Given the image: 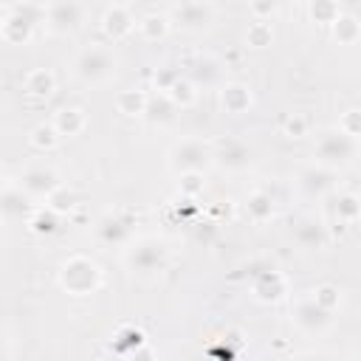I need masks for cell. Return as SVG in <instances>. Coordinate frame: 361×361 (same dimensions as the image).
Listing matches in <instances>:
<instances>
[{
	"label": "cell",
	"instance_id": "1",
	"mask_svg": "<svg viewBox=\"0 0 361 361\" xmlns=\"http://www.w3.org/2000/svg\"><path fill=\"white\" fill-rule=\"evenodd\" d=\"M355 155V138H350L344 130H327L316 141V158L324 166H341Z\"/></svg>",
	"mask_w": 361,
	"mask_h": 361
},
{
	"label": "cell",
	"instance_id": "2",
	"mask_svg": "<svg viewBox=\"0 0 361 361\" xmlns=\"http://www.w3.org/2000/svg\"><path fill=\"white\" fill-rule=\"evenodd\" d=\"M214 158V152L203 144V141H197V138H186V141H178L175 147H172V152H169V166L175 169V172H200L209 161Z\"/></svg>",
	"mask_w": 361,
	"mask_h": 361
},
{
	"label": "cell",
	"instance_id": "3",
	"mask_svg": "<svg viewBox=\"0 0 361 361\" xmlns=\"http://www.w3.org/2000/svg\"><path fill=\"white\" fill-rule=\"evenodd\" d=\"M127 265H130V271H135L141 276L158 274L166 265V248H164V243H158V240H141V243H135L127 251Z\"/></svg>",
	"mask_w": 361,
	"mask_h": 361
},
{
	"label": "cell",
	"instance_id": "4",
	"mask_svg": "<svg viewBox=\"0 0 361 361\" xmlns=\"http://www.w3.org/2000/svg\"><path fill=\"white\" fill-rule=\"evenodd\" d=\"M113 68H116L113 54H110L107 48H99V45L82 51L79 59H76V76H79L82 82H90V85L104 82V79L113 73Z\"/></svg>",
	"mask_w": 361,
	"mask_h": 361
},
{
	"label": "cell",
	"instance_id": "5",
	"mask_svg": "<svg viewBox=\"0 0 361 361\" xmlns=\"http://www.w3.org/2000/svg\"><path fill=\"white\" fill-rule=\"evenodd\" d=\"M59 279L71 293H90L99 285V268L85 257H73V259H68L62 265V276Z\"/></svg>",
	"mask_w": 361,
	"mask_h": 361
},
{
	"label": "cell",
	"instance_id": "6",
	"mask_svg": "<svg viewBox=\"0 0 361 361\" xmlns=\"http://www.w3.org/2000/svg\"><path fill=\"white\" fill-rule=\"evenodd\" d=\"M45 20H48V28L56 34L76 31L82 23V6L76 0H51L45 8Z\"/></svg>",
	"mask_w": 361,
	"mask_h": 361
},
{
	"label": "cell",
	"instance_id": "7",
	"mask_svg": "<svg viewBox=\"0 0 361 361\" xmlns=\"http://www.w3.org/2000/svg\"><path fill=\"white\" fill-rule=\"evenodd\" d=\"M212 17H214V11H212L209 0H180L172 11V20L186 31L206 28L212 23Z\"/></svg>",
	"mask_w": 361,
	"mask_h": 361
},
{
	"label": "cell",
	"instance_id": "8",
	"mask_svg": "<svg viewBox=\"0 0 361 361\" xmlns=\"http://www.w3.org/2000/svg\"><path fill=\"white\" fill-rule=\"evenodd\" d=\"M20 186L25 195H34V197H48L59 183H56V175L45 166H31L20 175Z\"/></svg>",
	"mask_w": 361,
	"mask_h": 361
},
{
	"label": "cell",
	"instance_id": "9",
	"mask_svg": "<svg viewBox=\"0 0 361 361\" xmlns=\"http://www.w3.org/2000/svg\"><path fill=\"white\" fill-rule=\"evenodd\" d=\"M212 152H214V164L223 166V169H240V166H245L248 158H251L248 147H245L243 141H237V138H226V141H220Z\"/></svg>",
	"mask_w": 361,
	"mask_h": 361
},
{
	"label": "cell",
	"instance_id": "10",
	"mask_svg": "<svg viewBox=\"0 0 361 361\" xmlns=\"http://www.w3.org/2000/svg\"><path fill=\"white\" fill-rule=\"evenodd\" d=\"M293 319H296L299 327L316 333V330H324V327H327V322H330V310L322 307L316 299H307V302H299V305H296Z\"/></svg>",
	"mask_w": 361,
	"mask_h": 361
},
{
	"label": "cell",
	"instance_id": "11",
	"mask_svg": "<svg viewBox=\"0 0 361 361\" xmlns=\"http://www.w3.org/2000/svg\"><path fill=\"white\" fill-rule=\"evenodd\" d=\"M333 180H336V175L327 166H310V169H305L299 175L302 189L310 192V195H324L327 189H333Z\"/></svg>",
	"mask_w": 361,
	"mask_h": 361
},
{
	"label": "cell",
	"instance_id": "12",
	"mask_svg": "<svg viewBox=\"0 0 361 361\" xmlns=\"http://www.w3.org/2000/svg\"><path fill=\"white\" fill-rule=\"evenodd\" d=\"M254 293L259 299H265V302H276L285 293V279L276 271H262L259 279L254 282Z\"/></svg>",
	"mask_w": 361,
	"mask_h": 361
},
{
	"label": "cell",
	"instance_id": "13",
	"mask_svg": "<svg viewBox=\"0 0 361 361\" xmlns=\"http://www.w3.org/2000/svg\"><path fill=\"white\" fill-rule=\"evenodd\" d=\"M296 243L299 245H305V248H322L324 245V240H327V234H324V226L319 223V220H302L299 226H296Z\"/></svg>",
	"mask_w": 361,
	"mask_h": 361
},
{
	"label": "cell",
	"instance_id": "14",
	"mask_svg": "<svg viewBox=\"0 0 361 361\" xmlns=\"http://www.w3.org/2000/svg\"><path fill=\"white\" fill-rule=\"evenodd\" d=\"M220 102H223V107H226L228 113H243V110H248V104H251V93H248L245 85H226Z\"/></svg>",
	"mask_w": 361,
	"mask_h": 361
},
{
	"label": "cell",
	"instance_id": "15",
	"mask_svg": "<svg viewBox=\"0 0 361 361\" xmlns=\"http://www.w3.org/2000/svg\"><path fill=\"white\" fill-rule=\"evenodd\" d=\"M130 28H133V17H130V14H127L121 6H113V8L104 14V31H107L113 39L124 37Z\"/></svg>",
	"mask_w": 361,
	"mask_h": 361
},
{
	"label": "cell",
	"instance_id": "16",
	"mask_svg": "<svg viewBox=\"0 0 361 361\" xmlns=\"http://www.w3.org/2000/svg\"><path fill=\"white\" fill-rule=\"evenodd\" d=\"M54 127L59 130V135H76L85 127V116L76 107H62L54 118Z\"/></svg>",
	"mask_w": 361,
	"mask_h": 361
},
{
	"label": "cell",
	"instance_id": "17",
	"mask_svg": "<svg viewBox=\"0 0 361 361\" xmlns=\"http://www.w3.org/2000/svg\"><path fill=\"white\" fill-rule=\"evenodd\" d=\"M25 90H28L31 96H37V99L51 96V93H54V73H48V71H34V73H28Z\"/></svg>",
	"mask_w": 361,
	"mask_h": 361
},
{
	"label": "cell",
	"instance_id": "18",
	"mask_svg": "<svg viewBox=\"0 0 361 361\" xmlns=\"http://www.w3.org/2000/svg\"><path fill=\"white\" fill-rule=\"evenodd\" d=\"M99 234H102L104 243H121L130 234V223L121 220V217H104L102 226H99Z\"/></svg>",
	"mask_w": 361,
	"mask_h": 361
},
{
	"label": "cell",
	"instance_id": "19",
	"mask_svg": "<svg viewBox=\"0 0 361 361\" xmlns=\"http://www.w3.org/2000/svg\"><path fill=\"white\" fill-rule=\"evenodd\" d=\"M333 34H336L338 42L350 45V42H355V39L361 37V25H358V20H353V17H341V14H338V20L333 23Z\"/></svg>",
	"mask_w": 361,
	"mask_h": 361
},
{
	"label": "cell",
	"instance_id": "20",
	"mask_svg": "<svg viewBox=\"0 0 361 361\" xmlns=\"http://www.w3.org/2000/svg\"><path fill=\"white\" fill-rule=\"evenodd\" d=\"M248 214H251L257 223L268 220V217L274 214V200H271V195H265V192H254V195L248 197Z\"/></svg>",
	"mask_w": 361,
	"mask_h": 361
},
{
	"label": "cell",
	"instance_id": "21",
	"mask_svg": "<svg viewBox=\"0 0 361 361\" xmlns=\"http://www.w3.org/2000/svg\"><path fill=\"white\" fill-rule=\"evenodd\" d=\"M118 110H121L124 116H138V113L147 110V96H144L141 90H124V93L118 96Z\"/></svg>",
	"mask_w": 361,
	"mask_h": 361
},
{
	"label": "cell",
	"instance_id": "22",
	"mask_svg": "<svg viewBox=\"0 0 361 361\" xmlns=\"http://www.w3.org/2000/svg\"><path fill=\"white\" fill-rule=\"evenodd\" d=\"M310 17L316 23H336L338 20V3L336 0H310Z\"/></svg>",
	"mask_w": 361,
	"mask_h": 361
},
{
	"label": "cell",
	"instance_id": "23",
	"mask_svg": "<svg viewBox=\"0 0 361 361\" xmlns=\"http://www.w3.org/2000/svg\"><path fill=\"white\" fill-rule=\"evenodd\" d=\"M175 107H178V104H175V102L169 99V93H166V96H161L158 102H147V110H144V113H149L152 121H169V118L175 116Z\"/></svg>",
	"mask_w": 361,
	"mask_h": 361
},
{
	"label": "cell",
	"instance_id": "24",
	"mask_svg": "<svg viewBox=\"0 0 361 361\" xmlns=\"http://www.w3.org/2000/svg\"><path fill=\"white\" fill-rule=\"evenodd\" d=\"M138 28H141V34H144L147 39H158V37H164V34H166L169 23H166V17H164V14H149V17H144V20L138 23Z\"/></svg>",
	"mask_w": 361,
	"mask_h": 361
},
{
	"label": "cell",
	"instance_id": "25",
	"mask_svg": "<svg viewBox=\"0 0 361 361\" xmlns=\"http://www.w3.org/2000/svg\"><path fill=\"white\" fill-rule=\"evenodd\" d=\"M73 206H76V195L71 189H65V186H56L48 195V209H54V212H71Z\"/></svg>",
	"mask_w": 361,
	"mask_h": 361
},
{
	"label": "cell",
	"instance_id": "26",
	"mask_svg": "<svg viewBox=\"0 0 361 361\" xmlns=\"http://www.w3.org/2000/svg\"><path fill=\"white\" fill-rule=\"evenodd\" d=\"M245 39H248V45H251V48H265V45H271L274 31H271V25H268V23H254V25H248Z\"/></svg>",
	"mask_w": 361,
	"mask_h": 361
},
{
	"label": "cell",
	"instance_id": "27",
	"mask_svg": "<svg viewBox=\"0 0 361 361\" xmlns=\"http://www.w3.org/2000/svg\"><path fill=\"white\" fill-rule=\"evenodd\" d=\"M336 214H338L341 220H355V217L361 214V197H355V195H341L338 203H336Z\"/></svg>",
	"mask_w": 361,
	"mask_h": 361
},
{
	"label": "cell",
	"instance_id": "28",
	"mask_svg": "<svg viewBox=\"0 0 361 361\" xmlns=\"http://www.w3.org/2000/svg\"><path fill=\"white\" fill-rule=\"evenodd\" d=\"M169 99L175 102V104H180V107H186V104H192V99H195V90H192V82H186V79H175V85L169 87Z\"/></svg>",
	"mask_w": 361,
	"mask_h": 361
},
{
	"label": "cell",
	"instance_id": "29",
	"mask_svg": "<svg viewBox=\"0 0 361 361\" xmlns=\"http://www.w3.org/2000/svg\"><path fill=\"white\" fill-rule=\"evenodd\" d=\"M31 141L42 149H51V147H56V141H59V130L54 127V124H39L37 130H34V135H31Z\"/></svg>",
	"mask_w": 361,
	"mask_h": 361
},
{
	"label": "cell",
	"instance_id": "30",
	"mask_svg": "<svg viewBox=\"0 0 361 361\" xmlns=\"http://www.w3.org/2000/svg\"><path fill=\"white\" fill-rule=\"evenodd\" d=\"M338 130H344L350 138H361V110H347L341 116V127Z\"/></svg>",
	"mask_w": 361,
	"mask_h": 361
},
{
	"label": "cell",
	"instance_id": "31",
	"mask_svg": "<svg viewBox=\"0 0 361 361\" xmlns=\"http://www.w3.org/2000/svg\"><path fill=\"white\" fill-rule=\"evenodd\" d=\"M3 209H6V214H17V212H23V186H20V189H14V186L6 189Z\"/></svg>",
	"mask_w": 361,
	"mask_h": 361
},
{
	"label": "cell",
	"instance_id": "32",
	"mask_svg": "<svg viewBox=\"0 0 361 361\" xmlns=\"http://www.w3.org/2000/svg\"><path fill=\"white\" fill-rule=\"evenodd\" d=\"M285 133H288L290 138H302V135L307 133V118H305L302 113H293V116L288 118V124H285Z\"/></svg>",
	"mask_w": 361,
	"mask_h": 361
},
{
	"label": "cell",
	"instance_id": "33",
	"mask_svg": "<svg viewBox=\"0 0 361 361\" xmlns=\"http://www.w3.org/2000/svg\"><path fill=\"white\" fill-rule=\"evenodd\" d=\"M54 214H56L54 209H48V212H39V214L31 220L34 231H39V234H42V231H54V228H56V217H54Z\"/></svg>",
	"mask_w": 361,
	"mask_h": 361
},
{
	"label": "cell",
	"instance_id": "34",
	"mask_svg": "<svg viewBox=\"0 0 361 361\" xmlns=\"http://www.w3.org/2000/svg\"><path fill=\"white\" fill-rule=\"evenodd\" d=\"M322 307H327V310H333V305L338 302V293H336V288H330V285H322L319 290H316V296H313Z\"/></svg>",
	"mask_w": 361,
	"mask_h": 361
},
{
	"label": "cell",
	"instance_id": "35",
	"mask_svg": "<svg viewBox=\"0 0 361 361\" xmlns=\"http://www.w3.org/2000/svg\"><path fill=\"white\" fill-rule=\"evenodd\" d=\"M180 189H183L186 195L200 192V189H203V178H200V172H183V183H180Z\"/></svg>",
	"mask_w": 361,
	"mask_h": 361
},
{
	"label": "cell",
	"instance_id": "36",
	"mask_svg": "<svg viewBox=\"0 0 361 361\" xmlns=\"http://www.w3.org/2000/svg\"><path fill=\"white\" fill-rule=\"evenodd\" d=\"M276 6H279V0H251V11L257 17H271L276 11Z\"/></svg>",
	"mask_w": 361,
	"mask_h": 361
}]
</instances>
